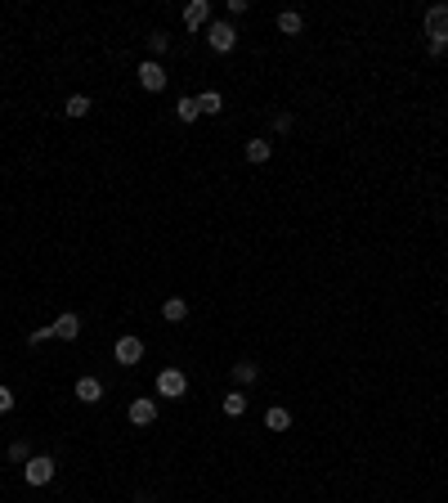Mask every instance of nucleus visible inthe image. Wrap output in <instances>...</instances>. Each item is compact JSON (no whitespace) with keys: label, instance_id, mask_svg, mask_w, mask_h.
Wrapping results in <instances>:
<instances>
[{"label":"nucleus","instance_id":"1","mask_svg":"<svg viewBox=\"0 0 448 503\" xmlns=\"http://www.w3.org/2000/svg\"><path fill=\"white\" fill-rule=\"evenodd\" d=\"M426 36H431L435 45H448V5L426 9Z\"/></svg>","mask_w":448,"mask_h":503},{"label":"nucleus","instance_id":"2","mask_svg":"<svg viewBox=\"0 0 448 503\" xmlns=\"http://www.w3.org/2000/svg\"><path fill=\"white\" fill-rule=\"evenodd\" d=\"M184 391H188V377L179 373V368H161V373H157V395H166V400H179Z\"/></svg>","mask_w":448,"mask_h":503},{"label":"nucleus","instance_id":"3","mask_svg":"<svg viewBox=\"0 0 448 503\" xmlns=\"http://www.w3.org/2000/svg\"><path fill=\"white\" fill-rule=\"evenodd\" d=\"M206 41H211V50L229 54L238 45V27L233 23H206Z\"/></svg>","mask_w":448,"mask_h":503},{"label":"nucleus","instance_id":"4","mask_svg":"<svg viewBox=\"0 0 448 503\" xmlns=\"http://www.w3.org/2000/svg\"><path fill=\"white\" fill-rule=\"evenodd\" d=\"M23 477H27V486H50V481H54V459H50V454H41V459H27Z\"/></svg>","mask_w":448,"mask_h":503},{"label":"nucleus","instance_id":"5","mask_svg":"<svg viewBox=\"0 0 448 503\" xmlns=\"http://www.w3.org/2000/svg\"><path fill=\"white\" fill-rule=\"evenodd\" d=\"M139 85H144L148 94H157V90H166V68H161L157 59H148V63H139Z\"/></svg>","mask_w":448,"mask_h":503},{"label":"nucleus","instance_id":"6","mask_svg":"<svg viewBox=\"0 0 448 503\" xmlns=\"http://www.w3.org/2000/svg\"><path fill=\"white\" fill-rule=\"evenodd\" d=\"M112 355H117V364L135 368L139 359H144V341H139V337H117V350H112Z\"/></svg>","mask_w":448,"mask_h":503},{"label":"nucleus","instance_id":"7","mask_svg":"<svg viewBox=\"0 0 448 503\" xmlns=\"http://www.w3.org/2000/svg\"><path fill=\"white\" fill-rule=\"evenodd\" d=\"M206 23H211V5H206V0H188L184 5V27L193 32V27H206Z\"/></svg>","mask_w":448,"mask_h":503},{"label":"nucleus","instance_id":"8","mask_svg":"<svg viewBox=\"0 0 448 503\" xmlns=\"http://www.w3.org/2000/svg\"><path fill=\"white\" fill-rule=\"evenodd\" d=\"M54 337H63V341H76V337H81V315H72V310H63V315L54 319Z\"/></svg>","mask_w":448,"mask_h":503},{"label":"nucleus","instance_id":"9","mask_svg":"<svg viewBox=\"0 0 448 503\" xmlns=\"http://www.w3.org/2000/svg\"><path fill=\"white\" fill-rule=\"evenodd\" d=\"M130 423H135V427H148V423H157V404H152L148 395H139V400H130Z\"/></svg>","mask_w":448,"mask_h":503},{"label":"nucleus","instance_id":"10","mask_svg":"<svg viewBox=\"0 0 448 503\" xmlns=\"http://www.w3.org/2000/svg\"><path fill=\"white\" fill-rule=\"evenodd\" d=\"M76 395H81V404H99L103 400V382L99 377H76Z\"/></svg>","mask_w":448,"mask_h":503},{"label":"nucleus","instance_id":"11","mask_svg":"<svg viewBox=\"0 0 448 503\" xmlns=\"http://www.w3.org/2000/svg\"><path fill=\"white\" fill-rule=\"evenodd\" d=\"M197 108H202V117H220L224 112V94L220 90H202L197 94Z\"/></svg>","mask_w":448,"mask_h":503},{"label":"nucleus","instance_id":"12","mask_svg":"<svg viewBox=\"0 0 448 503\" xmlns=\"http://www.w3.org/2000/svg\"><path fill=\"white\" fill-rule=\"evenodd\" d=\"M269 153H274V144H269V139H247V162H256V167H260V162H269Z\"/></svg>","mask_w":448,"mask_h":503},{"label":"nucleus","instance_id":"13","mask_svg":"<svg viewBox=\"0 0 448 503\" xmlns=\"http://www.w3.org/2000/svg\"><path fill=\"white\" fill-rule=\"evenodd\" d=\"M161 319H166V324H179V319H188V301L170 297L166 306H161Z\"/></svg>","mask_w":448,"mask_h":503},{"label":"nucleus","instance_id":"14","mask_svg":"<svg viewBox=\"0 0 448 503\" xmlns=\"http://www.w3.org/2000/svg\"><path fill=\"white\" fill-rule=\"evenodd\" d=\"M175 117H179V121H188V126H193V121L202 117V108H197V99H188V94H184V99L175 103Z\"/></svg>","mask_w":448,"mask_h":503},{"label":"nucleus","instance_id":"15","mask_svg":"<svg viewBox=\"0 0 448 503\" xmlns=\"http://www.w3.org/2000/svg\"><path fill=\"white\" fill-rule=\"evenodd\" d=\"M224 414H229V418H242V414H247V395L242 391H229L224 395Z\"/></svg>","mask_w":448,"mask_h":503},{"label":"nucleus","instance_id":"16","mask_svg":"<svg viewBox=\"0 0 448 503\" xmlns=\"http://www.w3.org/2000/svg\"><path fill=\"white\" fill-rule=\"evenodd\" d=\"M265 427H269V432H287V427H292V414L287 409H269V414H265Z\"/></svg>","mask_w":448,"mask_h":503},{"label":"nucleus","instance_id":"17","mask_svg":"<svg viewBox=\"0 0 448 503\" xmlns=\"http://www.w3.org/2000/svg\"><path fill=\"white\" fill-rule=\"evenodd\" d=\"M301 27H305V18H301V14H292V9H287V14H278V32H287V36H296V32H301Z\"/></svg>","mask_w":448,"mask_h":503},{"label":"nucleus","instance_id":"18","mask_svg":"<svg viewBox=\"0 0 448 503\" xmlns=\"http://www.w3.org/2000/svg\"><path fill=\"white\" fill-rule=\"evenodd\" d=\"M233 377H238V382H256V377H260V368H256L251 359H238V364H233Z\"/></svg>","mask_w":448,"mask_h":503},{"label":"nucleus","instance_id":"19","mask_svg":"<svg viewBox=\"0 0 448 503\" xmlns=\"http://www.w3.org/2000/svg\"><path fill=\"white\" fill-rule=\"evenodd\" d=\"M63 112H68V117H85V112H90V99H85V94H72V99L63 103Z\"/></svg>","mask_w":448,"mask_h":503},{"label":"nucleus","instance_id":"20","mask_svg":"<svg viewBox=\"0 0 448 503\" xmlns=\"http://www.w3.org/2000/svg\"><path fill=\"white\" fill-rule=\"evenodd\" d=\"M27 459H32L27 441H14V445H9V463H27Z\"/></svg>","mask_w":448,"mask_h":503},{"label":"nucleus","instance_id":"21","mask_svg":"<svg viewBox=\"0 0 448 503\" xmlns=\"http://www.w3.org/2000/svg\"><path fill=\"white\" fill-rule=\"evenodd\" d=\"M148 50H152V54H166V50H170V36H166V32H152V36H148Z\"/></svg>","mask_w":448,"mask_h":503},{"label":"nucleus","instance_id":"22","mask_svg":"<svg viewBox=\"0 0 448 503\" xmlns=\"http://www.w3.org/2000/svg\"><path fill=\"white\" fill-rule=\"evenodd\" d=\"M50 337H54V324H45V328H36V333L27 337V341H32V346H45V341H50Z\"/></svg>","mask_w":448,"mask_h":503},{"label":"nucleus","instance_id":"23","mask_svg":"<svg viewBox=\"0 0 448 503\" xmlns=\"http://www.w3.org/2000/svg\"><path fill=\"white\" fill-rule=\"evenodd\" d=\"M14 409V391H9V386H0V414H9Z\"/></svg>","mask_w":448,"mask_h":503},{"label":"nucleus","instance_id":"24","mask_svg":"<svg viewBox=\"0 0 448 503\" xmlns=\"http://www.w3.org/2000/svg\"><path fill=\"white\" fill-rule=\"evenodd\" d=\"M274 130H292V112H278V117H274Z\"/></svg>","mask_w":448,"mask_h":503}]
</instances>
